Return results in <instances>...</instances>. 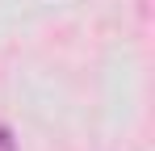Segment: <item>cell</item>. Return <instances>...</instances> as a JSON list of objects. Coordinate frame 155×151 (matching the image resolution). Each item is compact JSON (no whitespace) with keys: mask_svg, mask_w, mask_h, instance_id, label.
Masks as SVG:
<instances>
[{"mask_svg":"<svg viewBox=\"0 0 155 151\" xmlns=\"http://www.w3.org/2000/svg\"><path fill=\"white\" fill-rule=\"evenodd\" d=\"M0 151H17V143H13V130H8V126H0Z\"/></svg>","mask_w":155,"mask_h":151,"instance_id":"cell-1","label":"cell"}]
</instances>
